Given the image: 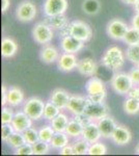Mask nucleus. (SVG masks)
<instances>
[{
  "label": "nucleus",
  "instance_id": "nucleus-1",
  "mask_svg": "<svg viewBox=\"0 0 139 156\" xmlns=\"http://www.w3.org/2000/svg\"><path fill=\"white\" fill-rule=\"evenodd\" d=\"M126 53H123V50L120 47H110L106 50L104 55L102 56V65L107 69L112 71H117L125 65L126 62Z\"/></svg>",
  "mask_w": 139,
  "mask_h": 156
},
{
  "label": "nucleus",
  "instance_id": "nucleus-2",
  "mask_svg": "<svg viewBox=\"0 0 139 156\" xmlns=\"http://www.w3.org/2000/svg\"><path fill=\"white\" fill-rule=\"evenodd\" d=\"M61 32L64 36H72L84 43L88 42L92 37V30L89 27V25L83 21H80V20L71 22L69 26L65 29L61 30Z\"/></svg>",
  "mask_w": 139,
  "mask_h": 156
},
{
  "label": "nucleus",
  "instance_id": "nucleus-3",
  "mask_svg": "<svg viewBox=\"0 0 139 156\" xmlns=\"http://www.w3.org/2000/svg\"><path fill=\"white\" fill-rule=\"evenodd\" d=\"M45 103L42 99L37 97H31L24 103L23 110L30 119L33 121H39L44 118Z\"/></svg>",
  "mask_w": 139,
  "mask_h": 156
},
{
  "label": "nucleus",
  "instance_id": "nucleus-4",
  "mask_svg": "<svg viewBox=\"0 0 139 156\" xmlns=\"http://www.w3.org/2000/svg\"><path fill=\"white\" fill-rule=\"evenodd\" d=\"M133 87L132 79L127 73L118 72L111 79V87L118 95H127Z\"/></svg>",
  "mask_w": 139,
  "mask_h": 156
},
{
  "label": "nucleus",
  "instance_id": "nucleus-5",
  "mask_svg": "<svg viewBox=\"0 0 139 156\" xmlns=\"http://www.w3.org/2000/svg\"><path fill=\"white\" fill-rule=\"evenodd\" d=\"M32 36H33L34 41L37 44L47 45L52 41L53 37H54V32L48 24H46L45 22H40V23L34 25L33 30H32Z\"/></svg>",
  "mask_w": 139,
  "mask_h": 156
},
{
  "label": "nucleus",
  "instance_id": "nucleus-6",
  "mask_svg": "<svg viewBox=\"0 0 139 156\" xmlns=\"http://www.w3.org/2000/svg\"><path fill=\"white\" fill-rule=\"evenodd\" d=\"M128 29V24L120 19H112L107 25L108 36L115 41H123Z\"/></svg>",
  "mask_w": 139,
  "mask_h": 156
},
{
  "label": "nucleus",
  "instance_id": "nucleus-7",
  "mask_svg": "<svg viewBox=\"0 0 139 156\" xmlns=\"http://www.w3.org/2000/svg\"><path fill=\"white\" fill-rule=\"evenodd\" d=\"M17 19L21 22H30L36 16V7L34 3L29 0L20 2L16 11Z\"/></svg>",
  "mask_w": 139,
  "mask_h": 156
},
{
  "label": "nucleus",
  "instance_id": "nucleus-8",
  "mask_svg": "<svg viewBox=\"0 0 139 156\" xmlns=\"http://www.w3.org/2000/svg\"><path fill=\"white\" fill-rule=\"evenodd\" d=\"M84 114L87 115L93 121H99L100 119L109 115V108L105 104V102L96 103L88 100Z\"/></svg>",
  "mask_w": 139,
  "mask_h": 156
},
{
  "label": "nucleus",
  "instance_id": "nucleus-9",
  "mask_svg": "<svg viewBox=\"0 0 139 156\" xmlns=\"http://www.w3.org/2000/svg\"><path fill=\"white\" fill-rule=\"evenodd\" d=\"M67 9V0H45L44 2V14L46 16H55V15L65 14Z\"/></svg>",
  "mask_w": 139,
  "mask_h": 156
},
{
  "label": "nucleus",
  "instance_id": "nucleus-10",
  "mask_svg": "<svg viewBox=\"0 0 139 156\" xmlns=\"http://www.w3.org/2000/svg\"><path fill=\"white\" fill-rule=\"evenodd\" d=\"M87 101V97L80 96V95H71L69 104L67 106L68 112L73 115L84 114Z\"/></svg>",
  "mask_w": 139,
  "mask_h": 156
},
{
  "label": "nucleus",
  "instance_id": "nucleus-11",
  "mask_svg": "<svg viewBox=\"0 0 139 156\" xmlns=\"http://www.w3.org/2000/svg\"><path fill=\"white\" fill-rule=\"evenodd\" d=\"M111 140L117 146H126L132 140V133L128 127L123 125H117L111 136Z\"/></svg>",
  "mask_w": 139,
  "mask_h": 156
},
{
  "label": "nucleus",
  "instance_id": "nucleus-12",
  "mask_svg": "<svg viewBox=\"0 0 139 156\" xmlns=\"http://www.w3.org/2000/svg\"><path fill=\"white\" fill-rule=\"evenodd\" d=\"M84 42L79 41V40H77L72 36H64L62 37L60 47H61V50L64 52L75 54L84 48Z\"/></svg>",
  "mask_w": 139,
  "mask_h": 156
},
{
  "label": "nucleus",
  "instance_id": "nucleus-13",
  "mask_svg": "<svg viewBox=\"0 0 139 156\" xmlns=\"http://www.w3.org/2000/svg\"><path fill=\"white\" fill-rule=\"evenodd\" d=\"M32 119L24 112V110H19L15 112L14 119L12 121V125L15 128V131L18 132H24L26 129L32 126Z\"/></svg>",
  "mask_w": 139,
  "mask_h": 156
},
{
  "label": "nucleus",
  "instance_id": "nucleus-14",
  "mask_svg": "<svg viewBox=\"0 0 139 156\" xmlns=\"http://www.w3.org/2000/svg\"><path fill=\"white\" fill-rule=\"evenodd\" d=\"M81 137L84 138L89 144L97 143L102 138V134H101V131H100V129H99L97 121H92V122L88 123L87 125H85Z\"/></svg>",
  "mask_w": 139,
  "mask_h": 156
},
{
  "label": "nucleus",
  "instance_id": "nucleus-15",
  "mask_svg": "<svg viewBox=\"0 0 139 156\" xmlns=\"http://www.w3.org/2000/svg\"><path fill=\"white\" fill-rule=\"evenodd\" d=\"M97 123L99 129L101 131V134H102V137L104 138H111L115 128L117 127L115 120L112 117H110L109 115L97 121Z\"/></svg>",
  "mask_w": 139,
  "mask_h": 156
},
{
  "label": "nucleus",
  "instance_id": "nucleus-16",
  "mask_svg": "<svg viewBox=\"0 0 139 156\" xmlns=\"http://www.w3.org/2000/svg\"><path fill=\"white\" fill-rule=\"evenodd\" d=\"M76 69L83 76H88V77L95 76L96 73L98 71L97 64L90 57H85V58L78 60V65Z\"/></svg>",
  "mask_w": 139,
  "mask_h": 156
},
{
  "label": "nucleus",
  "instance_id": "nucleus-17",
  "mask_svg": "<svg viewBox=\"0 0 139 156\" xmlns=\"http://www.w3.org/2000/svg\"><path fill=\"white\" fill-rule=\"evenodd\" d=\"M58 68L62 72H71L77 68L78 59L74 53H62L58 58Z\"/></svg>",
  "mask_w": 139,
  "mask_h": 156
},
{
  "label": "nucleus",
  "instance_id": "nucleus-18",
  "mask_svg": "<svg viewBox=\"0 0 139 156\" xmlns=\"http://www.w3.org/2000/svg\"><path fill=\"white\" fill-rule=\"evenodd\" d=\"M71 98V94L67 92L64 89H56L52 92L51 96H50V101L57 105L61 110L67 109V106L69 104Z\"/></svg>",
  "mask_w": 139,
  "mask_h": 156
},
{
  "label": "nucleus",
  "instance_id": "nucleus-19",
  "mask_svg": "<svg viewBox=\"0 0 139 156\" xmlns=\"http://www.w3.org/2000/svg\"><path fill=\"white\" fill-rule=\"evenodd\" d=\"M46 24L49 25L52 29L56 30H64L69 26V20L64 14L55 15V16H46V19L44 20Z\"/></svg>",
  "mask_w": 139,
  "mask_h": 156
},
{
  "label": "nucleus",
  "instance_id": "nucleus-20",
  "mask_svg": "<svg viewBox=\"0 0 139 156\" xmlns=\"http://www.w3.org/2000/svg\"><path fill=\"white\" fill-rule=\"evenodd\" d=\"M24 102V93L18 87H9L7 89V105L16 107Z\"/></svg>",
  "mask_w": 139,
  "mask_h": 156
},
{
  "label": "nucleus",
  "instance_id": "nucleus-21",
  "mask_svg": "<svg viewBox=\"0 0 139 156\" xmlns=\"http://www.w3.org/2000/svg\"><path fill=\"white\" fill-rule=\"evenodd\" d=\"M18 45L11 37H3L1 41V55L4 58H11L17 53Z\"/></svg>",
  "mask_w": 139,
  "mask_h": 156
},
{
  "label": "nucleus",
  "instance_id": "nucleus-22",
  "mask_svg": "<svg viewBox=\"0 0 139 156\" xmlns=\"http://www.w3.org/2000/svg\"><path fill=\"white\" fill-rule=\"evenodd\" d=\"M59 52L53 45H46L41 51V59L45 64H53L59 58Z\"/></svg>",
  "mask_w": 139,
  "mask_h": 156
},
{
  "label": "nucleus",
  "instance_id": "nucleus-23",
  "mask_svg": "<svg viewBox=\"0 0 139 156\" xmlns=\"http://www.w3.org/2000/svg\"><path fill=\"white\" fill-rule=\"evenodd\" d=\"M69 122L70 118L68 117V115L60 112L54 119L50 121V124H51V126L55 132H65V129H67Z\"/></svg>",
  "mask_w": 139,
  "mask_h": 156
},
{
  "label": "nucleus",
  "instance_id": "nucleus-24",
  "mask_svg": "<svg viewBox=\"0 0 139 156\" xmlns=\"http://www.w3.org/2000/svg\"><path fill=\"white\" fill-rule=\"evenodd\" d=\"M83 129H84V125L81 124L79 121L75 120L74 118H71L69 124L67 126V129H65V132L70 137L76 140V138L82 136Z\"/></svg>",
  "mask_w": 139,
  "mask_h": 156
},
{
  "label": "nucleus",
  "instance_id": "nucleus-25",
  "mask_svg": "<svg viewBox=\"0 0 139 156\" xmlns=\"http://www.w3.org/2000/svg\"><path fill=\"white\" fill-rule=\"evenodd\" d=\"M70 136L67 134V132H55L52 137V140L50 142L52 149L60 150L67 145L70 144Z\"/></svg>",
  "mask_w": 139,
  "mask_h": 156
},
{
  "label": "nucleus",
  "instance_id": "nucleus-26",
  "mask_svg": "<svg viewBox=\"0 0 139 156\" xmlns=\"http://www.w3.org/2000/svg\"><path fill=\"white\" fill-rule=\"evenodd\" d=\"M85 90H86L87 94H95L99 92H104L106 90L105 83L98 77H92L86 82L85 85Z\"/></svg>",
  "mask_w": 139,
  "mask_h": 156
},
{
  "label": "nucleus",
  "instance_id": "nucleus-27",
  "mask_svg": "<svg viewBox=\"0 0 139 156\" xmlns=\"http://www.w3.org/2000/svg\"><path fill=\"white\" fill-rule=\"evenodd\" d=\"M82 9L85 14L93 16L97 15L101 9V3L99 0H84L82 4Z\"/></svg>",
  "mask_w": 139,
  "mask_h": 156
},
{
  "label": "nucleus",
  "instance_id": "nucleus-28",
  "mask_svg": "<svg viewBox=\"0 0 139 156\" xmlns=\"http://www.w3.org/2000/svg\"><path fill=\"white\" fill-rule=\"evenodd\" d=\"M61 112L59 107L57 105H55L54 103L49 101H47L45 103V108H44V119L47 121H51L54 119L56 115Z\"/></svg>",
  "mask_w": 139,
  "mask_h": 156
},
{
  "label": "nucleus",
  "instance_id": "nucleus-29",
  "mask_svg": "<svg viewBox=\"0 0 139 156\" xmlns=\"http://www.w3.org/2000/svg\"><path fill=\"white\" fill-rule=\"evenodd\" d=\"M73 148H74L75 155H85L88 153V149H89V143H87L84 138L79 137L76 138L73 143Z\"/></svg>",
  "mask_w": 139,
  "mask_h": 156
},
{
  "label": "nucleus",
  "instance_id": "nucleus-30",
  "mask_svg": "<svg viewBox=\"0 0 139 156\" xmlns=\"http://www.w3.org/2000/svg\"><path fill=\"white\" fill-rule=\"evenodd\" d=\"M123 110L129 115H137L139 112V101L133 98L128 97L123 102Z\"/></svg>",
  "mask_w": 139,
  "mask_h": 156
},
{
  "label": "nucleus",
  "instance_id": "nucleus-31",
  "mask_svg": "<svg viewBox=\"0 0 139 156\" xmlns=\"http://www.w3.org/2000/svg\"><path fill=\"white\" fill-rule=\"evenodd\" d=\"M5 143L9 147H12V149H17V148L21 147L22 145H24L25 143H26V140H25L23 132L15 131L11 136L9 137V140H7Z\"/></svg>",
  "mask_w": 139,
  "mask_h": 156
},
{
  "label": "nucleus",
  "instance_id": "nucleus-32",
  "mask_svg": "<svg viewBox=\"0 0 139 156\" xmlns=\"http://www.w3.org/2000/svg\"><path fill=\"white\" fill-rule=\"evenodd\" d=\"M126 57L129 62H131L135 66L139 65V44L128 45V48L126 50Z\"/></svg>",
  "mask_w": 139,
  "mask_h": 156
},
{
  "label": "nucleus",
  "instance_id": "nucleus-33",
  "mask_svg": "<svg viewBox=\"0 0 139 156\" xmlns=\"http://www.w3.org/2000/svg\"><path fill=\"white\" fill-rule=\"evenodd\" d=\"M54 129L52 128L51 124L49 125H45L42 128L39 129V137L40 140H43V142L46 143H50L52 140V137L54 135Z\"/></svg>",
  "mask_w": 139,
  "mask_h": 156
},
{
  "label": "nucleus",
  "instance_id": "nucleus-34",
  "mask_svg": "<svg viewBox=\"0 0 139 156\" xmlns=\"http://www.w3.org/2000/svg\"><path fill=\"white\" fill-rule=\"evenodd\" d=\"M32 148H33V155H46L49 153L52 147L50 143L37 140L35 144L32 145Z\"/></svg>",
  "mask_w": 139,
  "mask_h": 156
},
{
  "label": "nucleus",
  "instance_id": "nucleus-35",
  "mask_svg": "<svg viewBox=\"0 0 139 156\" xmlns=\"http://www.w3.org/2000/svg\"><path fill=\"white\" fill-rule=\"evenodd\" d=\"M123 42L127 45H135L139 44V29L134 28L133 26L129 27Z\"/></svg>",
  "mask_w": 139,
  "mask_h": 156
},
{
  "label": "nucleus",
  "instance_id": "nucleus-36",
  "mask_svg": "<svg viewBox=\"0 0 139 156\" xmlns=\"http://www.w3.org/2000/svg\"><path fill=\"white\" fill-rule=\"evenodd\" d=\"M107 153V147L101 143L100 140L97 143L89 145V149H88V155H105Z\"/></svg>",
  "mask_w": 139,
  "mask_h": 156
},
{
  "label": "nucleus",
  "instance_id": "nucleus-37",
  "mask_svg": "<svg viewBox=\"0 0 139 156\" xmlns=\"http://www.w3.org/2000/svg\"><path fill=\"white\" fill-rule=\"evenodd\" d=\"M23 135L25 137V140L26 143L28 144H31L33 145L37 140H40V137H39V130L34 127H29L28 129H26L25 131L23 132Z\"/></svg>",
  "mask_w": 139,
  "mask_h": 156
},
{
  "label": "nucleus",
  "instance_id": "nucleus-38",
  "mask_svg": "<svg viewBox=\"0 0 139 156\" xmlns=\"http://www.w3.org/2000/svg\"><path fill=\"white\" fill-rule=\"evenodd\" d=\"M15 112L12 110V106H2L1 112V124H7V123H12V119H14Z\"/></svg>",
  "mask_w": 139,
  "mask_h": 156
},
{
  "label": "nucleus",
  "instance_id": "nucleus-39",
  "mask_svg": "<svg viewBox=\"0 0 139 156\" xmlns=\"http://www.w3.org/2000/svg\"><path fill=\"white\" fill-rule=\"evenodd\" d=\"M15 132V128L12 125V123H7V124L1 125V140L3 142H6L9 137L11 136L12 133Z\"/></svg>",
  "mask_w": 139,
  "mask_h": 156
},
{
  "label": "nucleus",
  "instance_id": "nucleus-40",
  "mask_svg": "<svg viewBox=\"0 0 139 156\" xmlns=\"http://www.w3.org/2000/svg\"><path fill=\"white\" fill-rule=\"evenodd\" d=\"M15 155H33V148H32L31 144L25 143L21 147L15 149L14 152Z\"/></svg>",
  "mask_w": 139,
  "mask_h": 156
},
{
  "label": "nucleus",
  "instance_id": "nucleus-41",
  "mask_svg": "<svg viewBox=\"0 0 139 156\" xmlns=\"http://www.w3.org/2000/svg\"><path fill=\"white\" fill-rule=\"evenodd\" d=\"M86 97H87V99L92 102H96V103L104 102L106 99V90H104V92L95 93V94H87Z\"/></svg>",
  "mask_w": 139,
  "mask_h": 156
},
{
  "label": "nucleus",
  "instance_id": "nucleus-42",
  "mask_svg": "<svg viewBox=\"0 0 139 156\" xmlns=\"http://www.w3.org/2000/svg\"><path fill=\"white\" fill-rule=\"evenodd\" d=\"M129 75L132 79L134 85H139V67L136 66L135 68H133L129 73Z\"/></svg>",
  "mask_w": 139,
  "mask_h": 156
},
{
  "label": "nucleus",
  "instance_id": "nucleus-43",
  "mask_svg": "<svg viewBox=\"0 0 139 156\" xmlns=\"http://www.w3.org/2000/svg\"><path fill=\"white\" fill-rule=\"evenodd\" d=\"M59 153L61 155H75V152H74V148H73V145L72 144H69L67 145L65 147H64L62 149L59 150Z\"/></svg>",
  "mask_w": 139,
  "mask_h": 156
},
{
  "label": "nucleus",
  "instance_id": "nucleus-44",
  "mask_svg": "<svg viewBox=\"0 0 139 156\" xmlns=\"http://www.w3.org/2000/svg\"><path fill=\"white\" fill-rule=\"evenodd\" d=\"M127 96L139 101V85H134L132 89L130 90V92L127 94Z\"/></svg>",
  "mask_w": 139,
  "mask_h": 156
},
{
  "label": "nucleus",
  "instance_id": "nucleus-45",
  "mask_svg": "<svg viewBox=\"0 0 139 156\" xmlns=\"http://www.w3.org/2000/svg\"><path fill=\"white\" fill-rule=\"evenodd\" d=\"M1 93H2L1 105L2 106H5V105H7V87H5V85H2Z\"/></svg>",
  "mask_w": 139,
  "mask_h": 156
},
{
  "label": "nucleus",
  "instance_id": "nucleus-46",
  "mask_svg": "<svg viewBox=\"0 0 139 156\" xmlns=\"http://www.w3.org/2000/svg\"><path fill=\"white\" fill-rule=\"evenodd\" d=\"M9 5H11V1L9 0H1V11L3 14L9 9Z\"/></svg>",
  "mask_w": 139,
  "mask_h": 156
},
{
  "label": "nucleus",
  "instance_id": "nucleus-47",
  "mask_svg": "<svg viewBox=\"0 0 139 156\" xmlns=\"http://www.w3.org/2000/svg\"><path fill=\"white\" fill-rule=\"evenodd\" d=\"M132 26L134 27V28L139 29V14H138V12H136V15L133 17V19H132Z\"/></svg>",
  "mask_w": 139,
  "mask_h": 156
},
{
  "label": "nucleus",
  "instance_id": "nucleus-48",
  "mask_svg": "<svg viewBox=\"0 0 139 156\" xmlns=\"http://www.w3.org/2000/svg\"><path fill=\"white\" fill-rule=\"evenodd\" d=\"M122 1L123 2V3L129 4V5H135L139 0H122Z\"/></svg>",
  "mask_w": 139,
  "mask_h": 156
},
{
  "label": "nucleus",
  "instance_id": "nucleus-49",
  "mask_svg": "<svg viewBox=\"0 0 139 156\" xmlns=\"http://www.w3.org/2000/svg\"><path fill=\"white\" fill-rule=\"evenodd\" d=\"M134 9H135L136 12H138V14H139V1L135 4V5H134Z\"/></svg>",
  "mask_w": 139,
  "mask_h": 156
},
{
  "label": "nucleus",
  "instance_id": "nucleus-50",
  "mask_svg": "<svg viewBox=\"0 0 139 156\" xmlns=\"http://www.w3.org/2000/svg\"><path fill=\"white\" fill-rule=\"evenodd\" d=\"M136 154H138L139 155V144H138V146H137V147H136Z\"/></svg>",
  "mask_w": 139,
  "mask_h": 156
},
{
  "label": "nucleus",
  "instance_id": "nucleus-51",
  "mask_svg": "<svg viewBox=\"0 0 139 156\" xmlns=\"http://www.w3.org/2000/svg\"><path fill=\"white\" fill-rule=\"evenodd\" d=\"M138 67H139V65H138Z\"/></svg>",
  "mask_w": 139,
  "mask_h": 156
}]
</instances>
